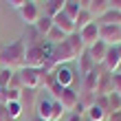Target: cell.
<instances>
[{
  "instance_id": "1",
  "label": "cell",
  "mask_w": 121,
  "mask_h": 121,
  "mask_svg": "<svg viewBox=\"0 0 121 121\" xmlns=\"http://www.w3.org/2000/svg\"><path fill=\"white\" fill-rule=\"evenodd\" d=\"M24 53H26V44L22 38H18L16 42L2 46V53H0V68H22L24 66Z\"/></svg>"
},
{
  "instance_id": "2",
  "label": "cell",
  "mask_w": 121,
  "mask_h": 121,
  "mask_svg": "<svg viewBox=\"0 0 121 121\" xmlns=\"http://www.w3.org/2000/svg\"><path fill=\"white\" fill-rule=\"evenodd\" d=\"M62 115H64V108L53 97H38V101H35V117H40L44 121H60Z\"/></svg>"
},
{
  "instance_id": "3",
  "label": "cell",
  "mask_w": 121,
  "mask_h": 121,
  "mask_svg": "<svg viewBox=\"0 0 121 121\" xmlns=\"http://www.w3.org/2000/svg\"><path fill=\"white\" fill-rule=\"evenodd\" d=\"M46 53H48V42L46 40L42 42V44L26 46L24 66H29V68H42L44 73H48V70H46Z\"/></svg>"
},
{
  "instance_id": "4",
  "label": "cell",
  "mask_w": 121,
  "mask_h": 121,
  "mask_svg": "<svg viewBox=\"0 0 121 121\" xmlns=\"http://www.w3.org/2000/svg\"><path fill=\"white\" fill-rule=\"evenodd\" d=\"M18 77H20V84L22 88H31V90H38L44 86V77L46 73L42 68H29V66H22L18 70Z\"/></svg>"
},
{
  "instance_id": "5",
  "label": "cell",
  "mask_w": 121,
  "mask_h": 121,
  "mask_svg": "<svg viewBox=\"0 0 121 121\" xmlns=\"http://www.w3.org/2000/svg\"><path fill=\"white\" fill-rule=\"evenodd\" d=\"M99 40L108 46L121 44V26L119 24H99Z\"/></svg>"
},
{
  "instance_id": "6",
  "label": "cell",
  "mask_w": 121,
  "mask_h": 121,
  "mask_svg": "<svg viewBox=\"0 0 121 121\" xmlns=\"http://www.w3.org/2000/svg\"><path fill=\"white\" fill-rule=\"evenodd\" d=\"M18 11H20V18L24 20V24H26V26H33V24L40 20V16H42V11H40L38 2H33V0H26V2L20 7Z\"/></svg>"
},
{
  "instance_id": "7",
  "label": "cell",
  "mask_w": 121,
  "mask_h": 121,
  "mask_svg": "<svg viewBox=\"0 0 121 121\" xmlns=\"http://www.w3.org/2000/svg\"><path fill=\"white\" fill-rule=\"evenodd\" d=\"M101 66L108 70V73H117L121 68V44L119 46H108V53H106Z\"/></svg>"
},
{
  "instance_id": "8",
  "label": "cell",
  "mask_w": 121,
  "mask_h": 121,
  "mask_svg": "<svg viewBox=\"0 0 121 121\" xmlns=\"http://www.w3.org/2000/svg\"><path fill=\"white\" fill-rule=\"evenodd\" d=\"M53 77H55V82L60 84L62 88H73V82H75V73L70 70L66 64H62V66H55L53 70Z\"/></svg>"
},
{
  "instance_id": "9",
  "label": "cell",
  "mask_w": 121,
  "mask_h": 121,
  "mask_svg": "<svg viewBox=\"0 0 121 121\" xmlns=\"http://www.w3.org/2000/svg\"><path fill=\"white\" fill-rule=\"evenodd\" d=\"M108 92H112V73H108L104 66H99V79H97L95 97H106Z\"/></svg>"
},
{
  "instance_id": "10",
  "label": "cell",
  "mask_w": 121,
  "mask_h": 121,
  "mask_svg": "<svg viewBox=\"0 0 121 121\" xmlns=\"http://www.w3.org/2000/svg\"><path fill=\"white\" fill-rule=\"evenodd\" d=\"M77 33H79L82 42H84V44H86V48H88V46H92V44L99 40V22L95 20V22H90L88 26H84V29L77 31Z\"/></svg>"
},
{
  "instance_id": "11",
  "label": "cell",
  "mask_w": 121,
  "mask_h": 121,
  "mask_svg": "<svg viewBox=\"0 0 121 121\" xmlns=\"http://www.w3.org/2000/svg\"><path fill=\"white\" fill-rule=\"evenodd\" d=\"M53 24L57 26L60 31H64L66 35H73V33H77V29H75V22L70 20L64 11H60L57 16H53Z\"/></svg>"
},
{
  "instance_id": "12",
  "label": "cell",
  "mask_w": 121,
  "mask_h": 121,
  "mask_svg": "<svg viewBox=\"0 0 121 121\" xmlns=\"http://www.w3.org/2000/svg\"><path fill=\"white\" fill-rule=\"evenodd\" d=\"M86 51H88V55L92 57V62H95L97 66H101V64H104V57H106V53H108V44H106V42H101V40H97L92 46L86 48Z\"/></svg>"
},
{
  "instance_id": "13",
  "label": "cell",
  "mask_w": 121,
  "mask_h": 121,
  "mask_svg": "<svg viewBox=\"0 0 121 121\" xmlns=\"http://www.w3.org/2000/svg\"><path fill=\"white\" fill-rule=\"evenodd\" d=\"M77 66H79V75H82V77H86L88 73H92V70L97 68V64L92 62V57L88 55V51H84L79 57H77Z\"/></svg>"
},
{
  "instance_id": "14",
  "label": "cell",
  "mask_w": 121,
  "mask_h": 121,
  "mask_svg": "<svg viewBox=\"0 0 121 121\" xmlns=\"http://www.w3.org/2000/svg\"><path fill=\"white\" fill-rule=\"evenodd\" d=\"M66 44L70 46V51L75 53V57H79V55L86 51V44L82 42V38H79V33H73V35H68L66 38Z\"/></svg>"
},
{
  "instance_id": "15",
  "label": "cell",
  "mask_w": 121,
  "mask_h": 121,
  "mask_svg": "<svg viewBox=\"0 0 121 121\" xmlns=\"http://www.w3.org/2000/svg\"><path fill=\"white\" fill-rule=\"evenodd\" d=\"M108 9H110V2H108V0H92L88 11L92 13V18H95V20H99Z\"/></svg>"
},
{
  "instance_id": "16",
  "label": "cell",
  "mask_w": 121,
  "mask_h": 121,
  "mask_svg": "<svg viewBox=\"0 0 121 121\" xmlns=\"http://www.w3.org/2000/svg\"><path fill=\"white\" fill-rule=\"evenodd\" d=\"M97 79H99V66L92 70V73H88L86 77H84V92L95 95V90H97Z\"/></svg>"
},
{
  "instance_id": "17",
  "label": "cell",
  "mask_w": 121,
  "mask_h": 121,
  "mask_svg": "<svg viewBox=\"0 0 121 121\" xmlns=\"http://www.w3.org/2000/svg\"><path fill=\"white\" fill-rule=\"evenodd\" d=\"M44 16L48 18H53V16H57V13L64 9V4H66V0H44Z\"/></svg>"
},
{
  "instance_id": "18",
  "label": "cell",
  "mask_w": 121,
  "mask_h": 121,
  "mask_svg": "<svg viewBox=\"0 0 121 121\" xmlns=\"http://www.w3.org/2000/svg\"><path fill=\"white\" fill-rule=\"evenodd\" d=\"M90 22H95L92 13H90L88 9H82L79 13H77V18H75V29H77V31H82L84 26H88Z\"/></svg>"
},
{
  "instance_id": "19",
  "label": "cell",
  "mask_w": 121,
  "mask_h": 121,
  "mask_svg": "<svg viewBox=\"0 0 121 121\" xmlns=\"http://www.w3.org/2000/svg\"><path fill=\"white\" fill-rule=\"evenodd\" d=\"M33 26H35V31H38L42 38H46V33L53 29V18H48V16H40V20H38Z\"/></svg>"
},
{
  "instance_id": "20",
  "label": "cell",
  "mask_w": 121,
  "mask_h": 121,
  "mask_svg": "<svg viewBox=\"0 0 121 121\" xmlns=\"http://www.w3.org/2000/svg\"><path fill=\"white\" fill-rule=\"evenodd\" d=\"M22 40H24V44L26 46H33V44H42V35L35 31V26H26V31H24V35H22Z\"/></svg>"
},
{
  "instance_id": "21",
  "label": "cell",
  "mask_w": 121,
  "mask_h": 121,
  "mask_svg": "<svg viewBox=\"0 0 121 121\" xmlns=\"http://www.w3.org/2000/svg\"><path fill=\"white\" fill-rule=\"evenodd\" d=\"M99 24H121V11H115V9H108L101 18L97 20Z\"/></svg>"
},
{
  "instance_id": "22",
  "label": "cell",
  "mask_w": 121,
  "mask_h": 121,
  "mask_svg": "<svg viewBox=\"0 0 121 121\" xmlns=\"http://www.w3.org/2000/svg\"><path fill=\"white\" fill-rule=\"evenodd\" d=\"M86 117H88V121H106V110H101L97 104H92V106H88L86 108Z\"/></svg>"
},
{
  "instance_id": "23",
  "label": "cell",
  "mask_w": 121,
  "mask_h": 121,
  "mask_svg": "<svg viewBox=\"0 0 121 121\" xmlns=\"http://www.w3.org/2000/svg\"><path fill=\"white\" fill-rule=\"evenodd\" d=\"M66 38H68V35H66V33H64V31H60V29H57V26H55V24H53V29H51V31H48V33H46V38H44V40L48 42V44H62V42H64V40H66Z\"/></svg>"
},
{
  "instance_id": "24",
  "label": "cell",
  "mask_w": 121,
  "mask_h": 121,
  "mask_svg": "<svg viewBox=\"0 0 121 121\" xmlns=\"http://www.w3.org/2000/svg\"><path fill=\"white\" fill-rule=\"evenodd\" d=\"M35 101H38V92L31 90V88H22V95H20V104H22V108H24V104L29 106V108H33Z\"/></svg>"
},
{
  "instance_id": "25",
  "label": "cell",
  "mask_w": 121,
  "mask_h": 121,
  "mask_svg": "<svg viewBox=\"0 0 121 121\" xmlns=\"http://www.w3.org/2000/svg\"><path fill=\"white\" fill-rule=\"evenodd\" d=\"M22 104L20 101H9L7 104V115H9V121H16V119H20V115H22Z\"/></svg>"
},
{
  "instance_id": "26",
  "label": "cell",
  "mask_w": 121,
  "mask_h": 121,
  "mask_svg": "<svg viewBox=\"0 0 121 121\" xmlns=\"http://www.w3.org/2000/svg\"><path fill=\"white\" fill-rule=\"evenodd\" d=\"M106 99H108L110 115H112V112H121V95H119V92H108Z\"/></svg>"
},
{
  "instance_id": "27",
  "label": "cell",
  "mask_w": 121,
  "mask_h": 121,
  "mask_svg": "<svg viewBox=\"0 0 121 121\" xmlns=\"http://www.w3.org/2000/svg\"><path fill=\"white\" fill-rule=\"evenodd\" d=\"M64 13H66V16L73 20L75 22V18H77V13H79L82 9H79V2H77V0H66V4H64V9H62Z\"/></svg>"
},
{
  "instance_id": "28",
  "label": "cell",
  "mask_w": 121,
  "mask_h": 121,
  "mask_svg": "<svg viewBox=\"0 0 121 121\" xmlns=\"http://www.w3.org/2000/svg\"><path fill=\"white\" fill-rule=\"evenodd\" d=\"M13 75H16V70H11V68H0V86H2V88H9Z\"/></svg>"
},
{
  "instance_id": "29",
  "label": "cell",
  "mask_w": 121,
  "mask_h": 121,
  "mask_svg": "<svg viewBox=\"0 0 121 121\" xmlns=\"http://www.w3.org/2000/svg\"><path fill=\"white\" fill-rule=\"evenodd\" d=\"M112 92H119L121 95V73H112Z\"/></svg>"
},
{
  "instance_id": "30",
  "label": "cell",
  "mask_w": 121,
  "mask_h": 121,
  "mask_svg": "<svg viewBox=\"0 0 121 121\" xmlns=\"http://www.w3.org/2000/svg\"><path fill=\"white\" fill-rule=\"evenodd\" d=\"M7 2H9V7H13V9H20L26 0H7Z\"/></svg>"
},
{
  "instance_id": "31",
  "label": "cell",
  "mask_w": 121,
  "mask_h": 121,
  "mask_svg": "<svg viewBox=\"0 0 121 121\" xmlns=\"http://www.w3.org/2000/svg\"><path fill=\"white\" fill-rule=\"evenodd\" d=\"M0 121H9V115H7V106L0 104Z\"/></svg>"
},
{
  "instance_id": "32",
  "label": "cell",
  "mask_w": 121,
  "mask_h": 121,
  "mask_svg": "<svg viewBox=\"0 0 121 121\" xmlns=\"http://www.w3.org/2000/svg\"><path fill=\"white\" fill-rule=\"evenodd\" d=\"M108 2H110V9L121 11V0H108Z\"/></svg>"
},
{
  "instance_id": "33",
  "label": "cell",
  "mask_w": 121,
  "mask_h": 121,
  "mask_svg": "<svg viewBox=\"0 0 121 121\" xmlns=\"http://www.w3.org/2000/svg\"><path fill=\"white\" fill-rule=\"evenodd\" d=\"M108 117H110V121H121V112H112Z\"/></svg>"
},
{
  "instance_id": "34",
  "label": "cell",
  "mask_w": 121,
  "mask_h": 121,
  "mask_svg": "<svg viewBox=\"0 0 121 121\" xmlns=\"http://www.w3.org/2000/svg\"><path fill=\"white\" fill-rule=\"evenodd\" d=\"M68 121H84V117H79V115H73V112H70V115H68Z\"/></svg>"
},
{
  "instance_id": "35",
  "label": "cell",
  "mask_w": 121,
  "mask_h": 121,
  "mask_svg": "<svg viewBox=\"0 0 121 121\" xmlns=\"http://www.w3.org/2000/svg\"><path fill=\"white\" fill-rule=\"evenodd\" d=\"M33 121H44V119H40V117H33Z\"/></svg>"
},
{
  "instance_id": "36",
  "label": "cell",
  "mask_w": 121,
  "mask_h": 121,
  "mask_svg": "<svg viewBox=\"0 0 121 121\" xmlns=\"http://www.w3.org/2000/svg\"><path fill=\"white\" fill-rule=\"evenodd\" d=\"M2 46H4V44H2V42H0V53H2Z\"/></svg>"
},
{
  "instance_id": "37",
  "label": "cell",
  "mask_w": 121,
  "mask_h": 121,
  "mask_svg": "<svg viewBox=\"0 0 121 121\" xmlns=\"http://www.w3.org/2000/svg\"><path fill=\"white\" fill-rule=\"evenodd\" d=\"M33 2H40V0H33Z\"/></svg>"
},
{
  "instance_id": "38",
  "label": "cell",
  "mask_w": 121,
  "mask_h": 121,
  "mask_svg": "<svg viewBox=\"0 0 121 121\" xmlns=\"http://www.w3.org/2000/svg\"><path fill=\"white\" fill-rule=\"evenodd\" d=\"M119 26H121V24H119Z\"/></svg>"
}]
</instances>
